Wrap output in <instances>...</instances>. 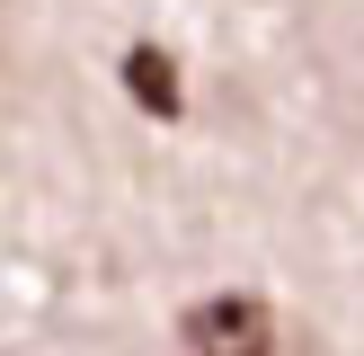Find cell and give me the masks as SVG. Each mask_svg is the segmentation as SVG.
Returning a JSON list of instances; mask_svg holds the SVG:
<instances>
[{
  "label": "cell",
  "instance_id": "1",
  "mask_svg": "<svg viewBox=\"0 0 364 356\" xmlns=\"http://www.w3.org/2000/svg\"><path fill=\"white\" fill-rule=\"evenodd\" d=\"M178 338H187L196 356H267L276 347V312H267L258 294H205Z\"/></svg>",
  "mask_w": 364,
  "mask_h": 356
},
{
  "label": "cell",
  "instance_id": "2",
  "mask_svg": "<svg viewBox=\"0 0 364 356\" xmlns=\"http://www.w3.org/2000/svg\"><path fill=\"white\" fill-rule=\"evenodd\" d=\"M124 80H134V107H142V116H178V63L160 45H134V53H124Z\"/></svg>",
  "mask_w": 364,
  "mask_h": 356
}]
</instances>
